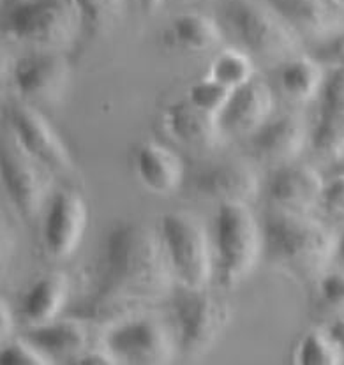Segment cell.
<instances>
[{
	"label": "cell",
	"instance_id": "ffe728a7",
	"mask_svg": "<svg viewBox=\"0 0 344 365\" xmlns=\"http://www.w3.org/2000/svg\"><path fill=\"white\" fill-rule=\"evenodd\" d=\"M27 339L54 362L73 364L85 349H88V330L80 318L62 322L55 319L46 325L32 327Z\"/></svg>",
	"mask_w": 344,
	"mask_h": 365
},
{
	"label": "cell",
	"instance_id": "d6986e66",
	"mask_svg": "<svg viewBox=\"0 0 344 365\" xmlns=\"http://www.w3.org/2000/svg\"><path fill=\"white\" fill-rule=\"evenodd\" d=\"M71 295L69 279L62 272H50L37 279L21 299V314L31 327L55 322Z\"/></svg>",
	"mask_w": 344,
	"mask_h": 365
},
{
	"label": "cell",
	"instance_id": "e575fe53",
	"mask_svg": "<svg viewBox=\"0 0 344 365\" xmlns=\"http://www.w3.org/2000/svg\"><path fill=\"white\" fill-rule=\"evenodd\" d=\"M73 364L80 365H111V364H121L117 356L111 353V349L104 344V348H92L85 349Z\"/></svg>",
	"mask_w": 344,
	"mask_h": 365
},
{
	"label": "cell",
	"instance_id": "4fadbf2b",
	"mask_svg": "<svg viewBox=\"0 0 344 365\" xmlns=\"http://www.w3.org/2000/svg\"><path fill=\"white\" fill-rule=\"evenodd\" d=\"M325 178L309 165H286L270 182V198L286 212L308 214L320 207L325 189Z\"/></svg>",
	"mask_w": 344,
	"mask_h": 365
},
{
	"label": "cell",
	"instance_id": "ac0fdd59",
	"mask_svg": "<svg viewBox=\"0 0 344 365\" xmlns=\"http://www.w3.org/2000/svg\"><path fill=\"white\" fill-rule=\"evenodd\" d=\"M147 305V302L136 299L129 293L99 282L96 292L78 305L74 316L87 323L108 325L113 329L129 319L140 318Z\"/></svg>",
	"mask_w": 344,
	"mask_h": 365
},
{
	"label": "cell",
	"instance_id": "7a4b0ae2",
	"mask_svg": "<svg viewBox=\"0 0 344 365\" xmlns=\"http://www.w3.org/2000/svg\"><path fill=\"white\" fill-rule=\"evenodd\" d=\"M263 233L268 255L295 277L321 275L338 256L339 238L305 214L274 215L267 221Z\"/></svg>",
	"mask_w": 344,
	"mask_h": 365
},
{
	"label": "cell",
	"instance_id": "d590c367",
	"mask_svg": "<svg viewBox=\"0 0 344 365\" xmlns=\"http://www.w3.org/2000/svg\"><path fill=\"white\" fill-rule=\"evenodd\" d=\"M327 330L328 334H330V337L335 341V344H338L339 348H341V351L344 353V314L339 316Z\"/></svg>",
	"mask_w": 344,
	"mask_h": 365
},
{
	"label": "cell",
	"instance_id": "ba28073f",
	"mask_svg": "<svg viewBox=\"0 0 344 365\" xmlns=\"http://www.w3.org/2000/svg\"><path fill=\"white\" fill-rule=\"evenodd\" d=\"M6 118L18 148L48 168L51 173L64 177L74 173L76 166L73 154L57 129L43 113L29 104L16 103L7 108Z\"/></svg>",
	"mask_w": 344,
	"mask_h": 365
},
{
	"label": "cell",
	"instance_id": "6da1fadb",
	"mask_svg": "<svg viewBox=\"0 0 344 365\" xmlns=\"http://www.w3.org/2000/svg\"><path fill=\"white\" fill-rule=\"evenodd\" d=\"M173 275L163 238L151 228L122 222L108 233L99 282L151 304L170 292Z\"/></svg>",
	"mask_w": 344,
	"mask_h": 365
},
{
	"label": "cell",
	"instance_id": "484cf974",
	"mask_svg": "<svg viewBox=\"0 0 344 365\" xmlns=\"http://www.w3.org/2000/svg\"><path fill=\"white\" fill-rule=\"evenodd\" d=\"M208 78L235 91V88L242 87V85L249 83L253 80L254 62L244 51L226 48V50L219 51L218 57L212 62Z\"/></svg>",
	"mask_w": 344,
	"mask_h": 365
},
{
	"label": "cell",
	"instance_id": "603a6c76",
	"mask_svg": "<svg viewBox=\"0 0 344 365\" xmlns=\"http://www.w3.org/2000/svg\"><path fill=\"white\" fill-rule=\"evenodd\" d=\"M295 32L318 36L330 27V9L323 0H267Z\"/></svg>",
	"mask_w": 344,
	"mask_h": 365
},
{
	"label": "cell",
	"instance_id": "7c38bea8",
	"mask_svg": "<svg viewBox=\"0 0 344 365\" xmlns=\"http://www.w3.org/2000/svg\"><path fill=\"white\" fill-rule=\"evenodd\" d=\"M69 78V62L59 51L37 50L18 58L13 80L27 99H54L64 91Z\"/></svg>",
	"mask_w": 344,
	"mask_h": 365
},
{
	"label": "cell",
	"instance_id": "4316f807",
	"mask_svg": "<svg viewBox=\"0 0 344 365\" xmlns=\"http://www.w3.org/2000/svg\"><path fill=\"white\" fill-rule=\"evenodd\" d=\"M313 147L321 158L334 159L335 163L344 158V113L341 111L321 110L311 134Z\"/></svg>",
	"mask_w": 344,
	"mask_h": 365
},
{
	"label": "cell",
	"instance_id": "ab89813d",
	"mask_svg": "<svg viewBox=\"0 0 344 365\" xmlns=\"http://www.w3.org/2000/svg\"><path fill=\"white\" fill-rule=\"evenodd\" d=\"M7 6V9H11V7H16L20 6V4H25V2H32V0H4Z\"/></svg>",
	"mask_w": 344,
	"mask_h": 365
},
{
	"label": "cell",
	"instance_id": "d6a6232c",
	"mask_svg": "<svg viewBox=\"0 0 344 365\" xmlns=\"http://www.w3.org/2000/svg\"><path fill=\"white\" fill-rule=\"evenodd\" d=\"M320 207L335 221L344 222V173L335 171L330 180L325 182Z\"/></svg>",
	"mask_w": 344,
	"mask_h": 365
},
{
	"label": "cell",
	"instance_id": "f546056e",
	"mask_svg": "<svg viewBox=\"0 0 344 365\" xmlns=\"http://www.w3.org/2000/svg\"><path fill=\"white\" fill-rule=\"evenodd\" d=\"M0 362L4 365H46L54 364V360L41 351L32 341H13L4 346L0 353Z\"/></svg>",
	"mask_w": 344,
	"mask_h": 365
},
{
	"label": "cell",
	"instance_id": "3957f363",
	"mask_svg": "<svg viewBox=\"0 0 344 365\" xmlns=\"http://www.w3.org/2000/svg\"><path fill=\"white\" fill-rule=\"evenodd\" d=\"M265 245L249 203L224 201L216 215V265L224 288L241 284L254 270Z\"/></svg>",
	"mask_w": 344,
	"mask_h": 365
},
{
	"label": "cell",
	"instance_id": "74e56055",
	"mask_svg": "<svg viewBox=\"0 0 344 365\" xmlns=\"http://www.w3.org/2000/svg\"><path fill=\"white\" fill-rule=\"evenodd\" d=\"M163 4H164V0H140L141 9H143L145 13H148V14H152V13H156V11H159Z\"/></svg>",
	"mask_w": 344,
	"mask_h": 365
},
{
	"label": "cell",
	"instance_id": "e0dca14e",
	"mask_svg": "<svg viewBox=\"0 0 344 365\" xmlns=\"http://www.w3.org/2000/svg\"><path fill=\"white\" fill-rule=\"evenodd\" d=\"M196 189L200 195L207 196L208 200H218L219 203L224 201L251 203L258 198L260 182L248 165L224 163L203 171L198 177Z\"/></svg>",
	"mask_w": 344,
	"mask_h": 365
},
{
	"label": "cell",
	"instance_id": "277c9868",
	"mask_svg": "<svg viewBox=\"0 0 344 365\" xmlns=\"http://www.w3.org/2000/svg\"><path fill=\"white\" fill-rule=\"evenodd\" d=\"M84 24L73 0H32L7 9L4 29L13 39L37 50L71 46Z\"/></svg>",
	"mask_w": 344,
	"mask_h": 365
},
{
	"label": "cell",
	"instance_id": "836d02e7",
	"mask_svg": "<svg viewBox=\"0 0 344 365\" xmlns=\"http://www.w3.org/2000/svg\"><path fill=\"white\" fill-rule=\"evenodd\" d=\"M314 58L323 67H344V32L335 34L314 51Z\"/></svg>",
	"mask_w": 344,
	"mask_h": 365
},
{
	"label": "cell",
	"instance_id": "83f0119b",
	"mask_svg": "<svg viewBox=\"0 0 344 365\" xmlns=\"http://www.w3.org/2000/svg\"><path fill=\"white\" fill-rule=\"evenodd\" d=\"M231 94L233 91L224 85H221L219 81L207 78V80H200L189 88L188 99L200 110L207 111V113L219 115L223 113V110L226 108V104L230 103Z\"/></svg>",
	"mask_w": 344,
	"mask_h": 365
},
{
	"label": "cell",
	"instance_id": "44dd1931",
	"mask_svg": "<svg viewBox=\"0 0 344 365\" xmlns=\"http://www.w3.org/2000/svg\"><path fill=\"white\" fill-rule=\"evenodd\" d=\"M166 125L173 138L193 147H214L223 133L218 115L200 110L189 99L168 108Z\"/></svg>",
	"mask_w": 344,
	"mask_h": 365
},
{
	"label": "cell",
	"instance_id": "8fae6325",
	"mask_svg": "<svg viewBox=\"0 0 344 365\" xmlns=\"http://www.w3.org/2000/svg\"><path fill=\"white\" fill-rule=\"evenodd\" d=\"M2 184L7 198L24 217L32 219L50 198L51 171L21 148L2 150Z\"/></svg>",
	"mask_w": 344,
	"mask_h": 365
},
{
	"label": "cell",
	"instance_id": "60d3db41",
	"mask_svg": "<svg viewBox=\"0 0 344 365\" xmlns=\"http://www.w3.org/2000/svg\"><path fill=\"white\" fill-rule=\"evenodd\" d=\"M338 171H341V173H344V158L339 159V161H338Z\"/></svg>",
	"mask_w": 344,
	"mask_h": 365
},
{
	"label": "cell",
	"instance_id": "1f68e13d",
	"mask_svg": "<svg viewBox=\"0 0 344 365\" xmlns=\"http://www.w3.org/2000/svg\"><path fill=\"white\" fill-rule=\"evenodd\" d=\"M330 71L332 73L325 76L320 92L321 110L344 113V67H335Z\"/></svg>",
	"mask_w": 344,
	"mask_h": 365
},
{
	"label": "cell",
	"instance_id": "cb8c5ba5",
	"mask_svg": "<svg viewBox=\"0 0 344 365\" xmlns=\"http://www.w3.org/2000/svg\"><path fill=\"white\" fill-rule=\"evenodd\" d=\"M323 66L314 57H297L286 62L281 71V87L295 101H311L323 87Z\"/></svg>",
	"mask_w": 344,
	"mask_h": 365
},
{
	"label": "cell",
	"instance_id": "f35d334b",
	"mask_svg": "<svg viewBox=\"0 0 344 365\" xmlns=\"http://www.w3.org/2000/svg\"><path fill=\"white\" fill-rule=\"evenodd\" d=\"M338 258L344 263V233L339 237V240H338Z\"/></svg>",
	"mask_w": 344,
	"mask_h": 365
},
{
	"label": "cell",
	"instance_id": "5bb4252c",
	"mask_svg": "<svg viewBox=\"0 0 344 365\" xmlns=\"http://www.w3.org/2000/svg\"><path fill=\"white\" fill-rule=\"evenodd\" d=\"M274 110V94L265 81L253 80L235 88L230 103L219 115L223 131L254 134L268 122Z\"/></svg>",
	"mask_w": 344,
	"mask_h": 365
},
{
	"label": "cell",
	"instance_id": "7402d4cb",
	"mask_svg": "<svg viewBox=\"0 0 344 365\" xmlns=\"http://www.w3.org/2000/svg\"><path fill=\"white\" fill-rule=\"evenodd\" d=\"M166 39L184 50L207 51L218 46L221 29L207 14L191 11L175 18L173 24L168 29Z\"/></svg>",
	"mask_w": 344,
	"mask_h": 365
},
{
	"label": "cell",
	"instance_id": "9a60e30c",
	"mask_svg": "<svg viewBox=\"0 0 344 365\" xmlns=\"http://www.w3.org/2000/svg\"><path fill=\"white\" fill-rule=\"evenodd\" d=\"M305 145V124L297 115H284L267 122L253 134V150L272 165H290L300 155Z\"/></svg>",
	"mask_w": 344,
	"mask_h": 365
},
{
	"label": "cell",
	"instance_id": "52a82bcc",
	"mask_svg": "<svg viewBox=\"0 0 344 365\" xmlns=\"http://www.w3.org/2000/svg\"><path fill=\"white\" fill-rule=\"evenodd\" d=\"M175 325L182 353L201 355L207 353L226 330L231 319L230 305L212 293L191 292L175 302Z\"/></svg>",
	"mask_w": 344,
	"mask_h": 365
},
{
	"label": "cell",
	"instance_id": "8d00e7d4",
	"mask_svg": "<svg viewBox=\"0 0 344 365\" xmlns=\"http://www.w3.org/2000/svg\"><path fill=\"white\" fill-rule=\"evenodd\" d=\"M0 318H2V339L6 341L13 332V316H11L9 307L6 305V300L2 299V312H0Z\"/></svg>",
	"mask_w": 344,
	"mask_h": 365
},
{
	"label": "cell",
	"instance_id": "5b68a950",
	"mask_svg": "<svg viewBox=\"0 0 344 365\" xmlns=\"http://www.w3.org/2000/svg\"><path fill=\"white\" fill-rule=\"evenodd\" d=\"M161 238L184 289H207L214 274V256L203 225L188 212H171L161 219Z\"/></svg>",
	"mask_w": 344,
	"mask_h": 365
},
{
	"label": "cell",
	"instance_id": "9c48e42d",
	"mask_svg": "<svg viewBox=\"0 0 344 365\" xmlns=\"http://www.w3.org/2000/svg\"><path fill=\"white\" fill-rule=\"evenodd\" d=\"M106 346L126 364L161 365L173 359V339L166 327L143 316L110 329Z\"/></svg>",
	"mask_w": 344,
	"mask_h": 365
},
{
	"label": "cell",
	"instance_id": "f1b7e54d",
	"mask_svg": "<svg viewBox=\"0 0 344 365\" xmlns=\"http://www.w3.org/2000/svg\"><path fill=\"white\" fill-rule=\"evenodd\" d=\"M80 11L84 24L91 29H103L118 18L124 0H73Z\"/></svg>",
	"mask_w": 344,
	"mask_h": 365
},
{
	"label": "cell",
	"instance_id": "4dcf8cb0",
	"mask_svg": "<svg viewBox=\"0 0 344 365\" xmlns=\"http://www.w3.org/2000/svg\"><path fill=\"white\" fill-rule=\"evenodd\" d=\"M320 295L325 304L344 314V268H332L320 275Z\"/></svg>",
	"mask_w": 344,
	"mask_h": 365
},
{
	"label": "cell",
	"instance_id": "d4e9b609",
	"mask_svg": "<svg viewBox=\"0 0 344 365\" xmlns=\"http://www.w3.org/2000/svg\"><path fill=\"white\" fill-rule=\"evenodd\" d=\"M344 362L341 351L328 330L313 329L304 334L295 349V364L300 365H338Z\"/></svg>",
	"mask_w": 344,
	"mask_h": 365
},
{
	"label": "cell",
	"instance_id": "30bf717a",
	"mask_svg": "<svg viewBox=\"0 0 344 365\" xmlns=\"http://www.w3.org/2000/svg\"><path fill=\"white\" fill-rule=\"evenodd\" d=\"M88 226V207L76 191L57 192L50 201L43 226L44 251L54 262H66L80 249Z\"/></svg>",
	"mask_w": 344,
	"mask_h": 365
},
{
	"label": "cell",
	"instance_id": "b9f144b4",
	"mask_svg": "<svg viewBox=\"0 0 344 365\" xmlns=\"http://www.w3.org/2000/svg\"><path fill=\"white\" fill-rule=\"evenodd\" d=\"M332 4H334V6H338V7H341V9H344V0H330Z\"/></svg>",
	"mask_w": 344,
	"mask_h": 365
},
{
	"label": "cell",
	"instance_id": "2e32d148",
	"mask_svg": "<svg viewBox=\"0 0 344 365\" xmlns=\"http://www.w3.org/2000/svg\"><path fill=\"white\" fill-rule=\"evenodd\" d=\"M136 173L152 192L171 195L184 182L186 165L181 155L166 145L147 141L136 150Z\"/></svg>",
	"mask_w": 344,
	"mask_h": 365
},
{
	"label": "cell",
	"instance_id": "8992f818",
	"mask_svg": "<svg viewBox=\"0 0 344 365\" xmlns=\"http://www.w3.org/2000/svg\"><path fill=\"white\" fill-rule=\"evenodd\" d=\"M224 18L238 41L258 57L284 58L297 51V32L268 2L228 0Z\"/></svg>",
	"mask_w": 344,
	"mask_h": 365
}]
</instances>
